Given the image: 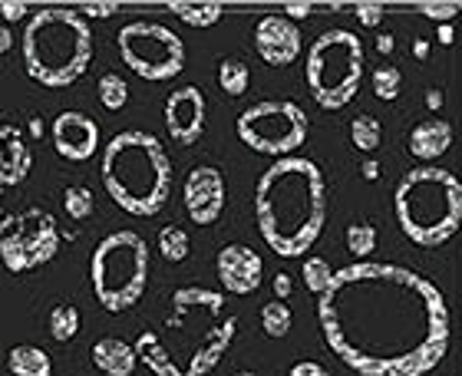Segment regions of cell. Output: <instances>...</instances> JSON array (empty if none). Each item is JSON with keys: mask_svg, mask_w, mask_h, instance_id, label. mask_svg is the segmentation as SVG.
Instances as JSON below:
<instances>
[{"mask_svg": "<svg viewBox=\"0 0 462 376\" xmlns=\"http://www.w3.org/2000/svg\"><path fill=\"white\" fill-rule=\"evenodd\" d=\"M328 347L360 376H426L449 350L443 290L403 264L356 261L318 300Z\"/></svg>", "mask_w": 462, "mask_h": 376, "instance_id": "cell-1", "label": "cell"}, {"mask_svg": "<svg viewBox=\"0 0 462 376\" xmlns=\"http://www.w3.org/2000/svg\"><path fill=\"white\" fill-rule=\"evenodd\" d=\"M238 320L225 310V294L179 288L159 327L135 340V360L155 376H208L231 347Z\"/></svg>", "mask_w": 462, "mask_h": 376, "instance_id": "cell-2", "label": "cell"}, {"mask_svg": "<svg viewBox=\"0 0 462 376\" xmlns=\"http://www.w3.org/2000/svg\"><path fill=\"white\" fill-rule=\"evenodd\" d=\"M258 232L274 254L300 258L328 222V182L310 159H278L254 185Z\"/></svg>", "mask_w": 462, "mask_h": 376, "instance_id": "cell-3", "label": "cell"}, {"mask_svg": "<svg viewBox=\"0 0 462 376\" xmlns=\"http://www.w3.org/2000/svg\"><path fill=\"white\" fill-rule=\"evenodd\" d=\"M103 188L123 212L152 218L172 192V162L162 142L143 129L113 135L103 149Z\"/></svg>", "mask_w": 462, "mask_h": 376, "instance_id": "cell-4", "label": "cell"}, {"mask_svg": "<svg viewBox=\"0 0 462 376\" xmlns=\"http://www.w3.org/2000/svg\"><path fill=\"white\" fill-rule=\"evenodd\" d=\"M93 33L89 23L69 7H43L23 30V67L30 79L47 89L73 87L89 69Z\"/></svg>", "mask_w": 462, "mask_h": 376, "instance_id": "cell-5", "label": "cell"}, {"mask_svg": "<svg viewBox=\"0 0 462 376\" xmlns=\"http://www.w3.org/2000/svg\"><path fill=\"white\" fill-rule=\"evenodd\" d=\"M396 222L420 248H439L459 232L462 185L449 169H410L393 195Z\"/></svg>", "mask_w": 462, "mask_h": 376, "instance_id": "cell-6", "label": "cell"}, {"mask_svg": "<svg viewBox=\"0 0 462 376\" xmlns=\"http://www.w3.org/2000/svg\"><path fill=\"white\" fill-rule=\"evenodd\" d=\"M89 280L99 307L109 314H123L135 307L149 284V244L139 232H113L93 251Z\"/></svg>", "mask_w": 462, "mask_h": 376, "instance_id": "cell-7", "label": "cell"}, {"mask_svg": "<svg viewBox=\"0 0 462 376\" xmlns=\"http://www.w3.org/2000/svg\"><path fill=\"white\" fill-rule=\"evenodd\" d=\"M364 40L350 30H328L308 50L304 79L320 109H344L364 83Z\"/></svg>", "mask_w": 462, "mask_h": 376, "instance_id": "cell-8", "label": "cell"}, {"mask_svg": "<svg viewBox=\"0 0 462 376\" xmlns=\"http://www.w3.org/2000/svg\"><path fill=\"white\" fill-rule=\"evenodd\" d=\"M238 139L248 149L274 159H288L294 149L308 142L310 119L294 99H264L238 116Z\"/></svg>", "mask_w": 462, "mask_h": 376, "instance_id": "cell-9", "label": "cell"}, {"mask_svg": "<svg viewBox=\"0 0 462 376\" xmlns=\"http://www.w3.org/2000/svg\"><path fill=\"white\" fill-rule=\"evenodd\" d=\"M116 47L119 57L135 77L165 83V79L179 77L185 69V43L179 33H172L162 23L152 20H133L116 33Z\"/></svg>", "mask_w": 462, "mask_h": 376, "instance_id": "cell-10", "label": "cell"}, {"mask_svg": "<svg viewBox=\"0 0 462 376\" xmlns=\"http://www.w3.org/2000/svg\"><path fill=\"white\" fill-rule=\"evenodd\" d=\"M57 251L60 225L43 208H27L0 222V261L10 274H27L57 258Z\"/></svg>", "mask_w": 462, "mask_h": 376, "instance_id": "cell-11", "label": "cell"}, {"mask_svg": "<svg viewBox=\"0 0 462 376\" xmlns=\"http://www.w3.org/2000/svg\"><path fill=\"white\" fill-rule=\"evenodd\" d=\"M185 212L195 225H215L225 212V175L212 165H199L185 179Z\"/></svg>", "mask_w": 462, "mask_h": 376, "instance_id": "cell-12", "label": "cell"}, {"mask_svg": "<svg viewBox=\"0 0 462 376\" xmlns=\"http://www.w3.org/2000/svg\"><path fill=\"white\" fill-rule=\"evenodd\" d=\"M205 93L199 87L175 89L165 99V129L172 135V142L195 145L205 135Z\"/></svg>", "mask_w": 462, "mask_h": 376, "instance_id": "cell-13", "label": "cell"}, {"mask_svg": "<svg viewBox=\"0 0 462 376\" xmlns=\"http://www.w3.org/2000/svg\"><path fill=\"white\" fill-rule=\"evenodd\" d=\"M53 149H57L67 162H87L99 149V125L87 113H60L53 119Z\"/></svg>", "mask_w": 462, "mask_h": 376, "instance_id": "cell-14", "label": "cell"}, {"mask_svg": "<svg viewBox=\"0 0 462 376\" xmlns=\"http://www.w3.org/2000/svg\"><path fill=\"white\" fill-rule=\"evenodd\" d=\"M254 50L268 67H291L300 57V30L291 20L268 14L254 27Z\"/></svg>", "mask_w": 462, "mask_h": 376, "instance_id": "cell-15", "label": "cell"}, {"mask_svg": "<svg viewBox=\"0 0 462 376\" xmlns=\"http://www.w3.org/2000/svg\"><path fill=\"white\" fill-rule=\"evenodd\" d=\"M215 268H218V280H222V288L228 294H254L261 288V264L258 251L248 248V244H225L218 251V261H215Z\"/></svg>", "mask_w": 462, "mask_h": 376, "instance_id": "cell-16", "label": "cell"}, {"mask_svg": "<svg viewBox=\"0 0 462 376\" xmlns=\"http://www.w3.org/2000/svg\"><path fill=\"white\" fill-rule=\"evenodd\" d=\"M33 155L17 125H0V185H20L30 175Z\"/></svg>", "mask_w": 462, "mask_h": 376, "instance_id": "cell-17", "label": "cell"}, {"mask_svg": "<svg viewBox=\"0 0 462 376\" xmlns=\"http://www.w3.org/2000/svg\"><path fill=\"white\" fill-rule=\"evenodd\" d=\"M449 145H453V125L446 123L443 116L423 119L410 133V155L420 159V162H436L439 155L449 152Z\"/></svg>", "mask_w": 462, "mask_h": 376, "instance_id": "cell-18", "label": "cell"}, {"mask_svg": "<svg viewBox=\"0 0 462 376\" xmlns=\"http://www.w3.org/2000/svg\"><path fill=\"white\" fill-rule=\"evenodd\" d=\"M93 367L99 370V373L106 376H133L135 370V350L125 344V340H116V337H103L93 344Z\"/></svg>", "mask_w": 462, "mask_h": 376, "instance_id": "cell-19", "label": "cell"}, {"mask_svg": "<svg viewBox=\"0 0 462 376\" xmlns=\"http://www.w3.org/2000/svg\"><path fill=\"white\" fill-rule=\"evenodd\" d=\"M7 370L14 376H53V360L47 350L20 344L7 353Z\"/></svg>", "mask_w": 462, "mask_h": 376, "instance_id": "cell-20", "label": "cell"}, {"mask_svg": "<svg viewBox=\"0 0 462 376\" xmlns=\"http://www.w3.org/2000/svg\"><path fill=\"white\" fill-rule=\"evenodd\" d=\"M169 10H172L175 17L182 20V23H189V27H215L218 20H222L225 7L218 4V0H172L169 4Z\"/></svg>", "mask_w": 462, "mask_h": 376, "instance_id": "cell-21", "label": "cell"}, {"mask_svg": "<svg viewBox=\"0 0 462 376\" xmlns=\"http://www.w3.org/2000/svg\"><path fill=\"white\" fill-rule=\"evenodd\" d=\"M291 324H294V314H291L288 300H268L264 307H261V327H264V334L268 337H288L291 334Z\"/></svg>", "mask_w": 462, "mask_h": 376, "instance_id": "cell-22", "label": "cell"}, {"mask_svg": "<svg viewBox=\"0 0 462 376\" xmlns=\"http://www.w3.org/2000/svg\"><path fill=\"white\" fill-rule=\"evenodd\" d=\"M248 83H251V69L248 63H241V60L228 57L218 63V87L228 93V96H241V93H248Z\"/></svg>", "mask_w": 462, "mask_h": 376, "instance_id": "cell-23", "label": "cell"}, {"mask_svg": "<svg viewBox=\"0 0 462 376\" xmlns=\"http://www.w3.org/2000/svg\"><path fill=\"white\" fill-rule=\"evenodd\" d=\"M79 334V307L77 304H57L50 310V337L67 344Z\"/></svg>", "mask_w": 462, "mask_h": 376, "instance_id": "cell-24", "label": "cell"}, {"mask_svg": "<svg viewBox=\"0 0 462 376\" xmlns=\"http://www.w3.org/2000/svg\"><path fill=\"white\" fill-rule=\"evenodd\" d=\"M189 251H192V242H189V232H185V228L165 225L162 232H159V254H162L165 261L179 264V261L189 258Z\"/></svg>", "mask_w": 462, "mask_h": 376, "instance_id": "cell-25", "label": "cell"}, {"mask_svg": "<svg viewBox=\"0 0 462 376\" xmlns=\"http://www.w3.org/2000/svg\"><path fill=\"white\" fill-rule=\"evenodd\" d=\"M380 139H383L380 119H376V116H366V113L354 116V123H350V142H354L356 149H360V152H374L376 145H380Z\"/></svg>", "mask_w": 462, "mask_h": 376, "instance_id": "cell-26", "label": "cell"}, {"mask_svg": "<svg viewBox=\"0 0 462 376\" xmlns=\"http://www.w3.org/2000/svg\"><path fill=\"white\" fill-rule=\"evenodd\" d=\"M300 278H304V288L310 290V294H324V290L330 288V280H334V268H330L328 258H318V254H310L308 261H304V268H300Z\"/></svg>", "mask_w": 462, "mask_h": 376, "instance_id": "cell-27", "label": "cell"}, {"mask_svg": "<svg viewBox=\"0 0 462 376\" xmlns=\"http://www.w3.org/2000/svg\"><path fill=\"white\" fill-rule=\"evenodd\" d=\"M99 103L109 109V113H119V109L129 103V87H125V79L119 73H103L99 77Z\"/></svg>", "mask_w": 462, "mask_h": 376, "instance_id": "cell-28", "label": "cell"}, {"mask_svg": "<svg viewBox=\"0 0 462 376\" xmlns=\"http://www.w3.org/2000/svg\"><path fill=\"white\" fill-rule=\"evenodd\" d=\"M97 208V198L89 192L87 185H69L67 192H63V212L73 218V222H87L89 215Z\"/></svg>", "mask_w": 462, "mask_h": 376, "instance_id": "cell-29", "label": "cell"}, {"mask_svg": "<svg viewBox=\"0 0 462 376\" xmlns=\"http://www.w3.org/2000/svg\"><path fill=\"white\" fill-rule=\"evenodd\" d=\"M400 83H403V73H400L393 63H386V67H376L374 77H370V87H374L376 99H383V103H390V99L400 96Z\"/></svg>", "mask_w": 462, "mask_h": 376, "instance_id": "cell-30", "label": "cell"}, {"mask_svg": "<svg viewBox=\"0 0 462 376\" xmlns=\"http://www.w3.org/2000/svg\"><path fill=\"white\" fill-rule=\"evenodd\" d=\"M346 248L354 251L356 258L364 261L374 254L376 248V228L370 222H354L350 228H346Z\"/></svg>", "mask_w": 462, "mask_h": 376, "instance_id": "cell-31", "label": "cell"}, {"mask_svg": "<svg viewBox=\"0 0 462 376\" xmlns=\"http://www.w3.org/2000/svg\"><path fill=\"white\" fill-rule=\"evenodd\" d=\"M416 10H420L423 17L436 20V23L443 27V23H453L456 14H459V10H462V4H459V0H449V4H420V7H416Z\"/></svg>", "mask_w": 462, "mask_h": 376, "instance_id": "cell-32", "label": "cell"}, {"mask_svg": "<svg viewBox=\"0 0 462 376\" xmlns=\"http://www.w3.org/2000/svg\"><path fill=\"white\" fill-rule=\"evenodd\" d=\"M383 17H386L383 4H376V0H360V4H356V20H360L364 27H380Z\"/></svg>", "mask_w": 462, "mask_h": 376, "instance_id": "cell-33", "label": "cell"}, {"mask_svg": "<svg viewBox=\"0 0 462 376\" xmlns=\"http://www.w3.org/2000/svg\"><path fill=\"white\" fill-rule=\"evenodd\" d=\"M116 10H119V4H113V0H109V4H79L77 7V14L83 20L87 17H99V20H106V17H113Z\"/></svg>", "mask_w": 462, "mask_h": 376, "instance_id": "cell-34", "label": "cell"}, {"mask_svg": "<svg viewBox=\"0 0 462 376\" xmlns=\"http://www.w3.org/2000/svg\"><path fill=\"white\" fill-rule=\"evenodd\" d=\"M0 17L7 20V23H17V20L30 17V7L20 4V0H4V4H0Z\"/></svg>", "mask_w": 462, "mask_h": 376, "instance_id": "cell-35", "label": "cell"}, {"mask_svg": "<svg viewBox=\"0 0 462 376\" xmlns=\"http://www.w3.org/2000/svg\"><path fill=\"white\" fill-rule=\"evenodd\" d=\"M314 10H318L314 4H300V0H288V4H284V20H291V23H294V20L310 17Z\"/></svg>", "mask_w": 462, "mask_h": 376, "instance_id": "cell-36", "label": "cell"}, {"mask_svg": "<svg viewBox=\"0 0 462 376\" xmlns=\"http://www.w3.org/2000/svg\"><path fill=\"white\" fill-rule=\"evenodd\" d=\"M288 376H330V373L320 367L318 360H300V363H294V367H291Z\"/></svg>", "mask_w": 462, "mask_h": 376, "instance_id": "cell-37", "label": "cell"}, {"mask_svg": "<svg viewBox=\"0 0 462 376\" xmlns=\"http://www.w3.org/2000/svg\"><path fill=\"white\" fill-rule=\"evenodd\" d=\"M291 288H294V284H291V274H278V278H274V294H278V300H288Z\"/></svg>", "mask_w": 462, "mask_h": 376, "instance_id": "cell-38", "label": "cell"}, {"mask_svg": "<svg viewBox=\"0 0 462 376\" xmlns=\"http://www.w3.org/2000/svg\"><path fill=\"white\" fill-rule=\"evenodd\" d=\"M426 106H430V113H439L443 109V89H426Z\"/></svg>", "mask_w": 462, "mask_h": 376, "instance_id": "cell-39", "label": "cell"}, {"mask_svg": "<svg viewBox=\"0 0 462 376\" xmlns=\"http://www.w3.org/2000/svg\"><path fill=\"white\" fill-rule=\"evenodd\" d=\"M436 40L443 43V47H453V40H456V30H453V23H443L439 27V33H436Z\"/></svg>", "mask_w": 462, "mask_h": 376, "instance_id": "cell-40", "label": "cell"}, {"mask_svg": "<svg viewBox=\"0 0 462 376\" xmlns=\"http://www.w3.org/2000/svg\"><path fill=\"white\" fill-rule=\"evenodd\" d=\"M10 50H14V33H10V27H0V57Z\"/></svg>", "mask_w": 462, "mask_h": 376, "instance_id": "cell-41", "label": "cell"}, {"mask_svg": "<svg viewBox=\"0 0 462 376\" xmlns=\"http://www.w3.org/2000/svg\"><path fill=\"white\" fill-rule=\"evenodd\" d=\"M364 179L366 182H376V179H380V162H374V159L364 162Z\"/></svg>", "mask_w": 462, "mask_h": 376, "instance_id": "cell-42", "label": "cell"}, {"mask_svg": "<svg viewBox=\"0 0 462 376\" xmlns=\"http://www.w3.org/2000/svg\"><path fill=\"white\" fill-rule=\"evenodd\" d=\"M393 47H396V40L390 37V33H383V37H376V50H380V53H393Z\"/></svg>", "mask_w": 462, "mask_h": 376, "instance_id": "cell-43", "label": "cell"}, {"mask_svg": "<svg viewBox=\"0 0 462 376\" xmlns=\"http://www.w3.org/2000/svg\"><path fill=\"white\" fill-rule=\"evenodd\" d=\"M413 53L420 60H426V57H430V43H426V40H416V43H413Z\"/></svg>", "mask_w": 462, "mask_h": 376, "instance_id": "cell-44", "label": "cell"}, {"mask_svg": "<svg viewBox=\"0 0 462 376\" xmlns=\"http://www.w3.org/2000/svg\"><path fill=\"white\" fill-rule=\"evenodd\" d=\"M30 133H33V135L43 133V125H40V119H33V123H30Z\"/></svg>", "mask_w": 462, "mask_h": 376, "instance_id": "cell-45", "label": "cell"}, {"mask_svg": "<svg viewBox=\"0 0 462 376\" xmlns=\"http://www.w3.org/2000/svg\"><path fill=\"white\" fill-rule=\"evenodd\" d=\"M235 376H258V373H251V370H241V373H235Z\"/></svg>", "mask_w": 462, "mask_h": 376, "instance_id": "cell-46", "label": "cell"}, {"mask_svg": "<svg viewBox=\"0 0 462 376\" xmlns=\"http://www.w3.org/2000/svg\"><path fill=\"white\" fill-rule=\"evenodd\" d=\"M0 192H4V185H0Z\"/></svg>", "mask_w": 462, "mask_h": 376, "instance_id": "cell-47", "label": "cell"}]
</instances>
